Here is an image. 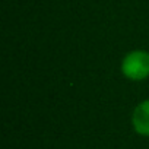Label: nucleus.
<instances>
[{"instance_id": "nucleus-1", "label": "nucleus", "mask_w": 149, "mask_h": 149, "mask_svg": "<svg viewBox=\"0 0 149 149\" xmlns=\"http://www.w3.org/2000/svg\"><path fill=\"white\" fill-rule=\"evenodd\" d=\"M123 74L132 81H142L149 76V53L136 50L129 53L121 63Z\"/></svg>"}, {"instance_id": "nucleus-2", "label": "nucleus", "mask_w": 149, "mask_h": 149, "mask_svg": "<svg viewBox=\"0 0 149 149\" xmlns=\"http://www.w3.org/2000/svg\"><path fill=\"white\" fill-rule=\"evenodd\" d=\"M132 123L136 133L142 136H149V100L140 102L132 116Z\"/></svg>"}]
</instances>
